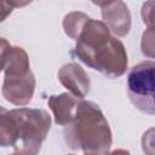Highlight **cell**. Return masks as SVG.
Instances as JSON below:
<instances>
[{
    "label": "cell",
    "instance_id": "1",
    "mask_svg": "<svg viewBox=\"0 0 155 155\" xmlns=\"http://www.w3.org/2000/svg\"><path fill=\"white\" fill-rule=\"evenodd\" d=\"M75 41L74 54L87 67L110 79L126 73V48L119 39L110 35V29L104 22L88 18Z\"/></svg>",
    "mask_w": 155,
    "mask_h": 155
},
{
    "label": "cell",
    "instance_id": "2",
    "mask_svg": "<svg viewBox=\"0 0 155 155\" xmlns=\"http://www.w3.org/2000/svg\"><path fill=\"white\" fill-rule=\"evenodd\" d=\"M0 111V145L18 154H38L51 127L48 113L33 108H1Z\"/></svg>",
    "mask_w": 155,
    "mask_h": 155
},
{
    "label": "cell",
    "instance_id": "3",
    "mask_svg": "<svg viewBox=\"0 0 155 155\" xmlns=\"http://www.w3.org/2000/svg\"><path fill=\"white\" fill-rule=\"evenodd\" d=\"M67 147L84 154H107L111 147V131L101 108L90 101H79L74 117L64 126Z\"/></svg>",
    "mask_w": 155,
    "mask_h": 155
},
{
    "label": "cell",
    "instance_id": "4",
    "mask_svg": "<svg viewBox=\"0 0 155 155\" xmlns=\"http://www.w3.org/2000/svg\"><path fill=\"white\" fill-rule=\"evenodd\" d=\"M127 94L134 108L155 115V62L145 61L132 67L127 76Z\"/></svg>",
    "mask_w": 155,
    "mask_h": 155
},
{
    "label": "cell",
    "instance_id": "5",
    "mask_svg": "<svg viewBox=\"0 0 155 155\" xmlns=\"http://www.w3.org/2000/svg\"><path fill=\"white\" fill-rule=\"evenodd\" d=\"M35 91V78L33 73L22 76H4L2 96L13 105L28 104Z\"/></svg>",
    "mask_w": 155,
    "mask_h": 155
},
{
    "label": "cell",
    "instance_id": "6",
    "mask_svg": "<svg viewBox=\"0 0 155 155\" xmlns=\"http://www.w3.org/2000/svg\"><path fill=\"white\" fill-rule=\"evenodd\" d=\"M1 63L5 76H22L31 71L27 52L19 46H12L5 38L1 39Z\"/></svg>",
    "mask_w": 155,
    "mask_h": 155
},
{
    "label": "cell",
    "instance_id": "7",
    "mask_svg": "<svg viewBox=\"0 0 155 155\" xmlns=\"http://www.w3.org/2000/svg\"><path fill=\"white\" fill-rule=\"evenodd\" d=\"M58 80L75 97L82 99L90 90L87 73L78 63H67L58 70Z\"/></svg>",
    "mask_w": 155,
    "mask_h": 155
},
{
    "label": "cell",
    "instance_id": "8",
    "mask_svg": "<svg viewBox=\"0 0 155 155\" xmlns=\"http://www.w3.org/2000/svg\"><path fill=\"white\" fill-rule=\"evenodd\" d=\"M102 18L108 28L117 36L127 35L131 29V13L122 0H114L103 6Z\"/></svg>",
    "mask_w": 155,
    "mask_h": 155
},
{
    "label": "cell",
    "instance_id": "9",
    "mask_svg": "<svg viewBox=\"0 0 155 155\" xmlns=\"http://www.w3.org/2000/svg\"><path fill=\"white\" fill-rule=\"evenodd\" d=\"M79 101L80 99L73 96L70 92H64L58 96H50V98L47 99V104L52 110L54 122L59 126L68 125L74 117Z\"/></svg>",
    "mask_w": 155,
    "mask_h": 155
},
{
    "label": "cell",
    "instance_id": "10",
    "mask_svg": "<svg viewBox=\"0 0 155 155\" xmlns=\"http://www.w3.org/2000/svg\"><path fill=\"white\" fill-rule=\"evenodd\" d=\"M90 17L84 13V12H80V11H74V12H70L68 15L64 16L63 18V29H64V33L73 40H76L78 38V34L80 31V29L82 28L84 23Z\"/></svg>",
    "mask_w": 155,
    "mask_h": 155
},
{
    "label": "cell",
    "instance_id": "11",
    "mask_svg": "<svg viewBox=\"0 0 155 155\" xmlns=\"http://www.w3.org/2000/svg\"><path fill=\"white\" fill-rule=\"evenodd\" d=\"M140 50L145 57L155 59V28H148L142 34Z\"/></svg>",
    "mask_w": 155,
    "mask_h": 155
},
{
    "label": "cell",
    "instance_id": "12",
    "mask_svg": "<svg viewBox=\"0 0 155 155\" xmlns=\"http://www.w3.org/2000/svg\"><path fill=\"white\" fill-rule=\"evenodd\" d=\"M143 23L148 28H155V0H147L140 10Z\"/></svg>",
    "mask_w": 155,
    "mask_h": 155
},
{
    "label": "cell",
    "instance_id": "13",
    "mask_svg": "<svg viewBox=\"0 0 155 155\" xmlns=\"http://www.w3.org/2000/svg\"><path fill=\"white\" fill-rule=\"evenodd\" d=\"M31 1L33 0H1V21H5L15 7H24Z\"/></svg>",
    "mask_w": 155,
    "mask_h": 155
},
{
    "label": "cell",
    "instance_id": "14",
    "mask_svg": "<svg viewBox=\"0 0 155 155\" xmlns=\"http://www.w3.org/2000/svg\"><path fill=\"white\" fill-rule=\"evenodd\" d=\"M142 148L145 154L154 155L155 154V127L149 128L144 132L142 137Z\"/></svg>",
    "mask_w": 155,
    "mask_h": 155
},
{
    "label": "cell",
    "instance_id": "15",
    "mask_svg": "<svg viewBox=\"0 0 155 155\" xmlns=\"http://www.w3.org/2000/svg\"><path fill=\"white\" fill-rule=\"evenodd\" d=\"M94 5H98V6H101V7H103V6H105V5H108V4H110V2H113L114 0H91Z\"/></svg>",
    "mask_w": 155,
    "mask_h": 155
}]
</instances>
